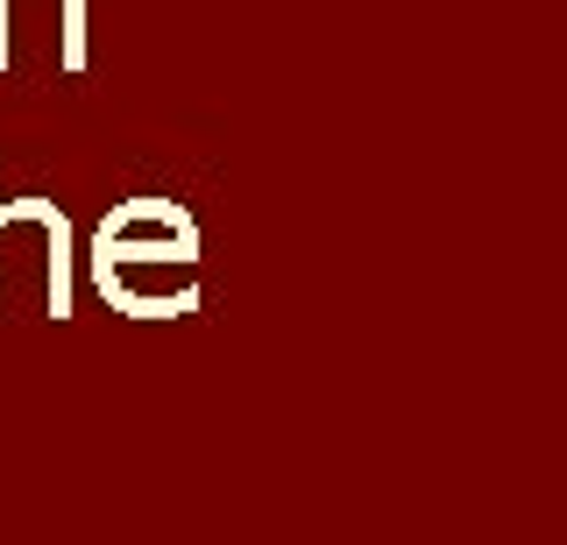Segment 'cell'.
Segmentation results:
<instances>
[{
    "mask_svg": "<svg viewBox=\"0 0 567 545\" xmlns=\"http://www.w3.org/2000/svg\"><path fill=\"white\" fill-rule=\"evenodd\" d=\"M93 291L128 319L199 312V220L177 199H121L93 227Z\"/></svg>",
    "mask_w": 567,
    "mask_h": 545,
    "instance_id": "6da1fadb",
    "label": "cell"
},
{
    "mask_svg": "<svg viewBox=\"0 0 567 545\" xmlns=\"http://www.w3.org/2000/svg\"><path fill=\"white\" fill-rule=\"evenodd\" d=\"M29 220L43 227V241H50V319H71V220H64V206L58 199H29Z\"/></svg>",
    "mask_w": 567,
    "mask_h": 545,
    "instance_id": "7a4b0ae2",
    "label": "cell"
},
{
    "mask_svg": "<svg viewBox=\"0 0 567 545\" xmlns=\"http://www.w3.org/2000/svg\"><path fill=\"white\" fill-rule=\"evenodd\" d=\"M8 57H14V43H8V0H0V72H8Z\"/></svg>",
    "mask_w": 567,
    "mask_h": 545,
    "instance_id": "3957f363",
    "label": "cell"
}]
</instances>
